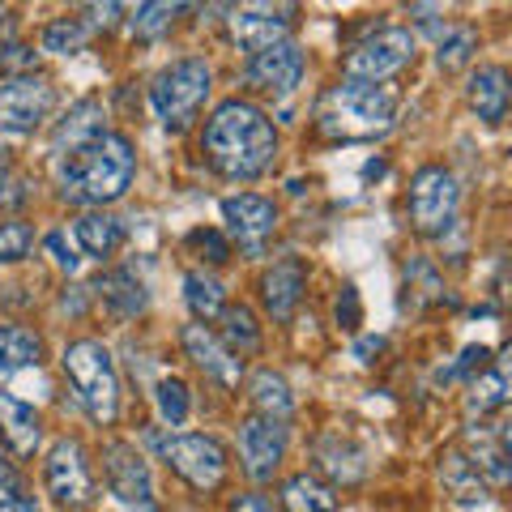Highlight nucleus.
I'll use <instances>...</instances> for the list:
<instances>
[{"instance_id":"nucleus-1","label":"nucleus","mask_w":512,"mask_h":512,"mask_svg":"<svg viewBox=\"0 0 512 512\" xmlns=\"http://www.w3.org/2000/svg\"><path fill=\"white\" fill-rule=\"evenodd\" d=\"M201 158L218 180L252 184L278 163V128L269 111L252 99H222L201 124Z\"/></svg>"},{"instance_id":"nucleus-2","label":"nucleus","mask_w":512,"mask_h":512,"mask_svg":"<svg viewBox=\"0 0 512 512\" xmlns=\"http://www.w3.org/2000/svg\"><path fill=\"white\" fill-rule=\"evenodd\" d=\"M137 180V146L128 133L107 128L103 137H94L90 146L56 158V197L64 205L82 210H107L128 197V188Z\"/></svg>"},{"instance_id":"nucleus-3","label":"nucleus","mask_w":512,"mask_h":512,"mask_svg":"<svg viewBox=\"0 0 512 512\" xmlns=\"http://www.w3.org/2000/svg\"><path fill=\"white\" fill-rule=\"evenodd\" d=\"M397 90L367 82H333L316 99V133L329 141H376L397 124Z\"/></svg>"},{"instance_id":"nucleus-4","label":"nucleus","mask_w":512,"mask_h":512,"mask_svg":"<svg viewBox=\"0 0 512 512\" xmlns=\"http://www.w3.org/2000/svg\"><path fill=\"white\" fill-rule=\"evenodd\" d=\"M60 372L69 380V389L77 397V406L86 410V419L94 427H116L124 410V384L116 355L103 338H69L60 346Z\"/></svg>"},{"instance_id":"nucleus-5","label":"nucleus","mask_w":512,"mask_h":512,"mask_svg":"<svg viewBox=\"0 0 512 512\" xmlns=\"http://www.w3.org/2000/svg\"><path fill=\"white\" fill-rule=\"evenodd\" d=\"M210 94H214V64L205 56H175L150 77V107L167 133H184L201 116V107L210 103Z\"/></svg>"},{"instance_id":"nucleus-6","label":"nucleus","mask_w":512,"mask_h":512,"mask_svg":"<svg viewBox=\"0 0 512 512\" xmlns=\"http://www.w3.org/2000/svg\"><path fill=\"white\" fill-rule=\"evenodd\" d=\"M163 466L180 478L188 491L197 495H218L231 478V453L222 448L218 436L210 431H167L154 440Z\"/></svg>"},{"instance_id":"nucleus-7","label":"nucleus","mask_w":512,"mask_h":512,"mask_svg":"<svg viewBox=\"0 0 512 512\" xmlns=\"http://www.w3.org/2000/svg\"><path fill=\"white\" fill-rule=\"evenodd\" d=\"M39 478H43V495L64 512H86L99 500V483H94V461L82 436H56L52 448L39 461Z\"/></svg>"},{"instance_id":"nucleus-8","label":"nucleus","mask_w":512,"mask_h":512,"mask_svg":"<svg viewBox=\"0 0 512 512\" xmlns=\"http://www.w3.org/2000/svg\"><path fill=\"white\" fill-rule=\"evenodd\" d=\"M414 56H419V35H414L410 26H376V30H367L359 43L346 47L342 77L346 82L389 86L397 73L410 69Z\"/></svg>"},{"instance_id":"nucleus-9","label":"nucleus","mask_w":512,"mask_h":512,"mask_svg":"<svg viewBox=\"0 0 512 512\" xmlns=\"http://www.w3.org/2000/svg\"><path fill=\"white\" fill-rule=\"evenodd\" d=\"M457 210H461L457 175L448 171L444 163L414 167L410 188H406V218H410L414 235H423V239L448 235V231H453V222H457Z\"/></svg>"},{"instance_id":"nucleus-10","label":"nucleus","mask_w":512,"mask_h":512,"mask_svg":"<svg viewBox=\"0 0 512 512\" xmlns=\"http://www.w3.org/2000/svg\"><path fill=\"white\" fill-rule=\"evenodd\" d=\"M218 214H222L218 231L231 239V248H239L244 261H261L282 227L278 201L265 197V192H231V197H222Z\"/></svg>"},{"instance_id":"nucleus-11","label":"nucleus","mask_w":512,"mask_h":512,"mask_svg":"<svg viewBox=\"0 0 512 512\" xmlns=\"http://www.w3.org/2000/svg\"><path fill=\"white\" fill-rule=\"evenodd\" d=\"M99 466H103V483L111 491V500L133 508V512H158V487H154V470L146 453L133 440L111 436L99 448Z\"/></svg>"},{"instance_id":"nucleus-12","label":"nucleus","mask_w":512,"mask_h":512,"mask_svg":"<svg viewBox=\"0 0 512 512\" xmlns=\"http://www.w3.org/2000/svg\"><path fill=\"white\" fill-rule=\"evenodd\" d=\"M235 453H239V470H244L252 487L274 483L286 466V453H291V423L244 414L235 423Z\"/></svg>"},{"instance_id":"nucleus-13","label":"nucleus","mask_w":512,"mask_h":512,"mask_svg":"<svg viewBox=\"0 0 512 512\" xmlns=\"http://www.w3.org/2000/svg\"><path fill=\"white\" fill-rule=\"evenodd\" d=\"M56 111V82L47 73H22L0 82V133L35 137Z\"/></svg>"},{"instance_id":"nucleus-14","label":"nucleus","mask_w":512,"mask_h":512,"mask_svg":"<svg viewBox=\"0 0 512 512\" xmlns=\"http://www.w3.org/2000/svg\"><path fill=\"white\" fill-rule=\"evenodd\" d=\"M244 86L265 94V99H286V94H295L303 86V77H308V52L295 43V39H282V43H269L261 52L244 56Z\"/></svg>"},{"instance_id":"nucleus-15","label":"nucleus","mask_w":512,"mask_h":512,"mask_svg":"<svg viewBox=\"0 0 512 512\" xmlns=\"http://www.w3.org/2000/svg\"><path fill=\"white\" fill-rule=\"evenodd\" d=\"M180 350H184V359L197 367V372L218 384L222 393H235L239 389V380L248 376V367L239 355H231L227 346H222V338L210 329V325H201V320H188V325L180 329Z\"/></svg>"},{"instance_id":"nucleus-16","label":"nucleus","mask_w":512,"mask_h":512,"mask_svg":"<svg viewBox=\"0 0 512 512\" xmlns=\"http://www.w3.org/2000/svg\"><path fill=\"white\" fill-rule=\"evenodd\" d=\"M308 278H312V269L303 256H282V261L261 269V278H256V299H261V308L274 325H286V320L299 312L303 295H308Z\"/></svg>"},{"instance_id":"nucleus-17","label":"nucleus","mask_w":512,"mask_h":512,"mask_svg":"<svg viewBox=\"0 0 512 512\" xmlns=\"http://www.w3.org/2000/svg\"><path fill=\"white\" fill-rule=\"evenodd\" d=\"M295 9H274V5H244V9H231L227 30H231V43L239 47L244 56L261 52L269 43H282L291 39L295 30Z\"/></svg>"},{"instance_id":"nucleus-18","label":"nucleus","mask_w":512,"mask_h":512,"mask_svg":"<svg viewBox=\"0 0 512 512\" xmlns=\"http://www.w3.org/2000/svg\"><path fill=\"white\" fill-rule=\"evenodd\" d=\"M312 466L316 478H329V487H355L367 478V453L342 431H320L312 440Z\"/></svg>"},{"instance_id":"nucleus-19","label":"nucleus","mask_w":512,"mask_h":512,"mask_svg":"<svg viewBox=\"0 0 512 512\" xmlns=\"http://www.w3.org/2000/svg\"><path fill=\"white\" fill-rule=\"evenodd\" d=\"M90 295L94 303H103V312L111 320H137V316H146L150 308V291H146V282H141L133 269H103L99 278L90 282Z\"/></svg>"},{"instance_id":"nucleus-20","label":"nucleus","mask_w":512,"mask_h":512,"mask_svg":"<svg viewBox=\"0 0 512 512\" xmlns=\"http://www.w3.org/2000/svg\"><path fill=\"white\" fill-rule=\"evenodd\" d=\"M107 133V107L103 99H94V94H86V99H77L60 111V120L52 124V154L64 158L73 150L90 146L94 137Z\"/></svg>"},{"instance_id":"nucleus-21","label":"nucleus","mask_w":512,"mask_h":512,"mask_svg":"<svg viewBox=\"0 0 512 512\" xmlns=\"http://www.w3.org/2000/svg\"><path fill=\"white\" fill-rule=\"evenodd\" d=\"M0 444L18 461H35L43 448V414L5 389H0Z\"/></svg>"},{"instance_id":"nucleus-22","label":"nucleus","mask_w":512,"mask_h":512,"mask_svg":"<svg viewBox=\"0 0 512 512\" xmlns=\"http://www.w3.org/2000/svg\"><path fill=\"white\" fill-rule=\"evenodd\" d=\"M461 453L470 457V466L483 474V483L504 487L508 483V431L495 423H470L466 427V448Z\"/></svg>"},{"instance_id":"nucleus-23","label":"nucleus","mask_w":512,"mask_h":512,"mask_svg":"<svg viewBox=\"0 0 512 512\" xmlns=\"http://www.w3.org/2000/svg\"><path fill=\"white\" fill-rule=\"evenodd\" d=\"M69 231H73L77 252H86L90 261H99V265H107L111 256L124 248V239H128L124 222L111 214V210H82V214L73 218Z\"/></svg>"},{"instance_id":"nucleus-24","label":"nucleus","mask_w":512,"mask_h":512,"mask_svg":"<svg viewBox=\"0 0 512 512\" xmlns=\"http://www.w3.org/2000/svg\"><path fill=\"white\" fill-rule=\"evenodd\" d=\"M508 99H512V90H508V69L504 64H478V69L470 73V82H466V103L470 111L483 124H504L508 120Z\"/></svg>"},{"instance_id":"nucleus-25","label":"nucleus","mask_w":512,"mask_h":512,"mask_svg":"<svg viewBox=\"0 0 512 512\" xmlns=\"http://www.w3.org/2000/svg\"><path fill=\"white\" fill-rule=\"evenodd\" d=\"M47 359V342L39 329L22 320H0V384L22 376L26 367H39Z\"/></svg>"},{"instance_id":"nucleus-26","label":"nucleus","mask_w":512,"mask_h":512,"mask_svg":"<svg viewBox=\"0 0 512 512\" xmlns=\"http://www.w3.org/2000/svg\"><path fill=\"white\" fill-rule=\"evenodd\" d=\"M248 414H261V419H274V423H291L295 419V393L286 384L282 372L274 367H256L248 372Z\"/></svg>"},{"instance_id":"nucleus-27","label":"nucleus","mask_w":512,"mask_h":512,"mask_svg":"<svg viewBox=\"0 0 512 512\" xmlns=\"http://www.w3.org/2000/svg\"><path fill=\"white\" fill-rule=\"evenodd\" d=\"M278 504L282 512H338V491L312 470H295L278 483Z\"/></svg>"},{"instance_id":"nucleus-28","label":"nucleus","mask_w":512,"mask_h":512,"mask_svg":"<svg viewBox=\"0 0 512 512\" xmlns=\"http://www.w3.org/2000/svg\"><path fill=\"white\" fill-rule=\"evenodd\" d=\"M222 329H214L222 346L231 350V355L239 359H248V355H261V346H265V325H261V316H256L252 303H227L222 308Z\"/></svg>"},{"instance_id":"nucleus-29","label":"nucleus","mask_w":512,"mask_h":512,"mask_svg":"<svg viewBox=\"0 0 512 512\" xmlns=\"http://www.w3.org/2000/svg\"><path fill=\"white\" fill-rule=\"evenodd\" d=\"M184 303H188V312L192 320H201V325H210V320L222 316V308H227V286H222V278L214 274V269H205V265H192L188 274H184Z\"/></svg>"},{"instance_id":"nucleus-30","label":"nucleus","mask_w":512,"mask_h":512,"mask_svg":"<svg viewBox=\"0 0 512 512\" xmlns=\"http://www.w3.org/2000/svg\"><path fill=\"white\" fill-rule=\"evenodd\" d=\"M94 39V30L77 18V13H60V18L52 22H43L39 30V52L47 56H77V52H86Z\"/></svg>"},{"instance_id":"nucleus-31","label":"nucleus","mask_w":512,"mask_h":512,"mask_svg":"<svg viewBox=\"0 0 512 512\" xmlns=\"http://www.w3.org/2000/svg\"><path fill=\"white\" fill-rule=\"evenodd\" d=\"M39 248V227L26 214H9L0 222V269H18L26 265Z\"/></svg>"},{"instance_id":"nucleus-32","label":"nucleus","mask_w":512,"mask_h":512,"mask_svg":"<svg viewBox=\"0 0 512 512\" xmlns=\"http://www.w3.org/2000/svg\"><path fill=\"white\" fill-rule=\"evenodd\" d=\"M440 483L453 491L457 500H478V504H483V495H487L483 474L470 466V457L461 453V448H444V453H440Z\"/></svg>"},{"instance_id":"nucleus-33","label":"nucleus","mask_w":512,"mask_h":512,"mask_svg":"<svg viewBox=\"0 0 512 512\" xmlns=\"http://www.w3.org/2000/svg\"><path fill=\"white\" fill-rule=\"evenodd\" d=\"M154 410H158V423L163 427H184L188 414H192V384L184 376H158L154 384Z\"/></svg>"},{"instance_id":"nucleus-34","label":"nucleus","mask_w":512,"mask_h":512,"mask_svg":"<svg viewBox=\"0 0 512 512\" xmlns=\"http://www.w3.org/2000/svg\"><path fill=\"white\" fill-rule=\"evenodd\" d=\"M478 43H483L478 26H448L436 39V69L440 73H461L478 56Z\"/></svg>"},{"instance_id":"nucleus-35","label":"nucleus","mask_w":512,"mask_h":512,"mask_svg":"<svg viewBox=\"0 0 512 512\" xmlns=\"http://www.w3.org/2000/svg\"><path fill=\"white\" fill-rule=\"evenodd\" d=\"M508 402V372L500 363H487L483 372L470 380V393H466V410L478 414V419H487L491 410H500Z\"/></svg>"},{"instance_id":"nucleus-36","label":"nucleus","mask_w":512,"mask_h":512,"mask_svg":"<svg viewBox=\"0 0 512 512\" xmlns=\"http://www.w3.org/2000/svg\"><path fill=\"white\" fill-rule=\"evenodd\" d=\"M184 13V5H137V9H128V30H133L137 39H158V35H167V30L175 26V18Z\"/></svg>"},{"instance_id":"nucleus-37","label":"nucleus","mask_w":512,"mask_h":512,"mask_svg":"<svg viewBox=\"0 0 512 512\" xmlns=\"http://www.w3.org/2000/svg\"><path fill=\"white\" fill-rule=\"evenodd\" d=\"M184 248H192V252H201V261L210 265V269H218V265H227L231 256H235V248H231V239L222 235L218 227H197V231H188L184 235Z\"/></svg>"},{"instance_id":"nucleus-38","label":"nucleus","mask_w":512,"mask_h":512,"mask_svg":"<svg viewBox=\"0 0 512 512\" xmlns=\"http://www.w3.org/2000/svg\"><path fill=\"white\" fill-rule=\"evenodd\" d=\"M39 244H43V252H47V261H52L56 269H60V274H77V269H82V256H77V244H73V239H69V227H52V231H47L43 239H39Z\"/></svg>"},{"instance_id":"nucleus-39","label":"nucleus","mask_w":512,"mask_h":512,"mask_svg":"<svg viewBox=\"0 0 512 512\" xmlns=\"http://www.w3.org/2000/svg\"><path fill=\"white\" fill-rule=\"evenodd\" d=\"M333 325H338L342 333H359V325H363V299H359L355 282H342L338 295H333Z\"/></svg>"},{"instance_id":"nucleus-40","label":"nucleus","mask_w":512,"mask_h":512,"mask_svg":"<svg viewBox=\"0 0 512 512\" xmlns=\"http://www.w3.org/2000/svg\"><path fill=\"white\" fill-rule=\"evenodd\" d=\"M35 64H39L35 43H22V39H9V43H0V73H5V77L35 73Z\"/></svg>"},{"instance_id":"nucleus-41","label":"nucleus","mask_w":512,"mask_h":512,"mask_svg":"<svg viewBox=\"0 0 512 512\" xmlns=\"http://www.w3.org/2000/svg\"><path fill=\"white\" fill-rule=\"evenodd\" d=\"M227 512H278V508L261 487H244V491H235L227 500Z\"/></svg>"},{"instance_id":"nucleus-42","label":"nucleus","mask_w":512,"mask_h":512,"mask_svg":"<svg viewBox=\"0 0 512 512\" xmlns=\"http://www.w3.org/2000/svg\"><path fill=\"white\" fill-rule=\"evenodd\" d=\"M90 303H94V295H90V286H77V282H69L60 291V312H69L73 320H82L86 312H90Z\"/></svg>"},{"instance_id":"nucleus-43","label":"nucleus","mask_w":512,"mask_h":512,"mask_svg":"<svg viewBox=\"0 0 512 512\" xmlns=\"http://www.w3.org/2000/svg\"><path fill=\"white\" fill-rule=\"evenodd\" d=\"M82 13H90V18H82L90 30H116L124 18H120V13H124V5H86Z\"/></svg>"},{"instance_id":"nucleus-44","label":"nucleus","mask_w":512,"mask_h":512,"mask_svg":"<svg viewBox=\"0 0 512 512\" xmlns=\"http://www.w3.org/2000/svg\"><path fill=\"white\" fill-rule=\"evenodd\" d=\"M22 491H30L26 478H22V470L0 466V500H13V495H22Z\"/></svg>"},{"instance_id":"nucleus-45","label":"nucleus","mask_w":512,"mask_h":512,"mask_svg":"<svg viewBox=\"0 0 512 512\" xmlns=\"http://www.w3.org/2000/svg\"><path fill=\"white\" fill-rule=\"evenodd\" d=\"M0 512H47V508L35 491H22V495H13V500H0Z\"/></svg>"},{"instance_id":"nucleus-46","label":"nucleus","mask_w":512,"mask_h":512,"mask_svg":"<svg viewBox=\"0 0 512 512\" xmlns=\"http://www.w3.org/2000/svg\"><path fill=\"white\" fill-rule=\"evenodd\" d=\"M9 180H13V158H9V146L0 141V197L9 192Z\"/></svg>"},{"instance_id":"nucleus-47","label":"nucleus","mask_w":512,"mask_h":512,"mask_svg":"<svg viewBox=\"0 0 512 512\" xmlns=\"http://www.w3.org/2000/svg\"><path fill=\"white\" fill-rule=\"evenodd\" d=\"M380 350H384V338H363L355 346V355H359V363H372V355H380Z\"/></svg>"},{"instance_id":"nucleus-48","label":"nucleus","mask_w":512,"mask_h":512,"mask_svg":"<svg viewBox=\"0 0 512 512\" xmlns=\"http://www.w3.org/2000/svg\"><path fill=\"white\" fill-rule=\"evenodd\" d=\"M0 466H9V453H5V444H0Z\"/></svg>"},{"instance_id":"nucleus-49","label":"nucleus","mask_w":512,"mask_h":512,"mask_svg":"<svg viewBox=\"0 0 512 512\" xmlns=\"http://www.w3.org/2000/svg\"><path fill=\"white\" fill-rule=\"evenodd\" d=\"M0 18H5V9H0Z\"/></svg>"}]
</instances>
